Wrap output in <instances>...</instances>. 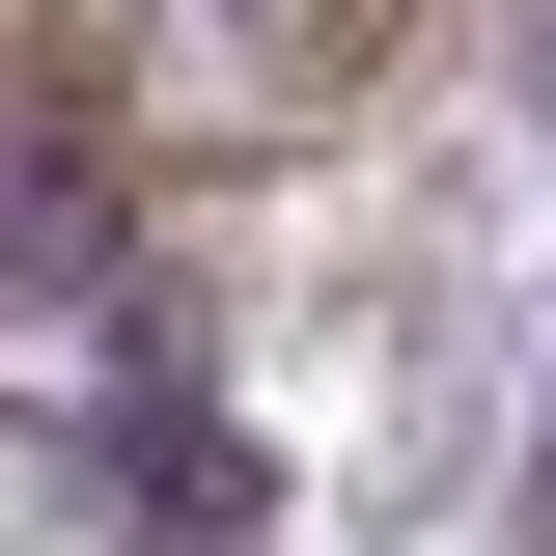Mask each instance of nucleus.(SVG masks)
I'll return each mask as SVG.
<instances>
[{"mask_svg":"<svg viewBox=\"0 0 556 556\" xmlns=\"http://www.w3.org/2000/svg\"><path fill=\"white\" fill-rule=\"evenodd\" d=\"M529 556H556V445H529Z\"/></svg>","mask_w":556,"mask_h":556,"instance_id":"1","label":"nucleus"}]
</instances>
